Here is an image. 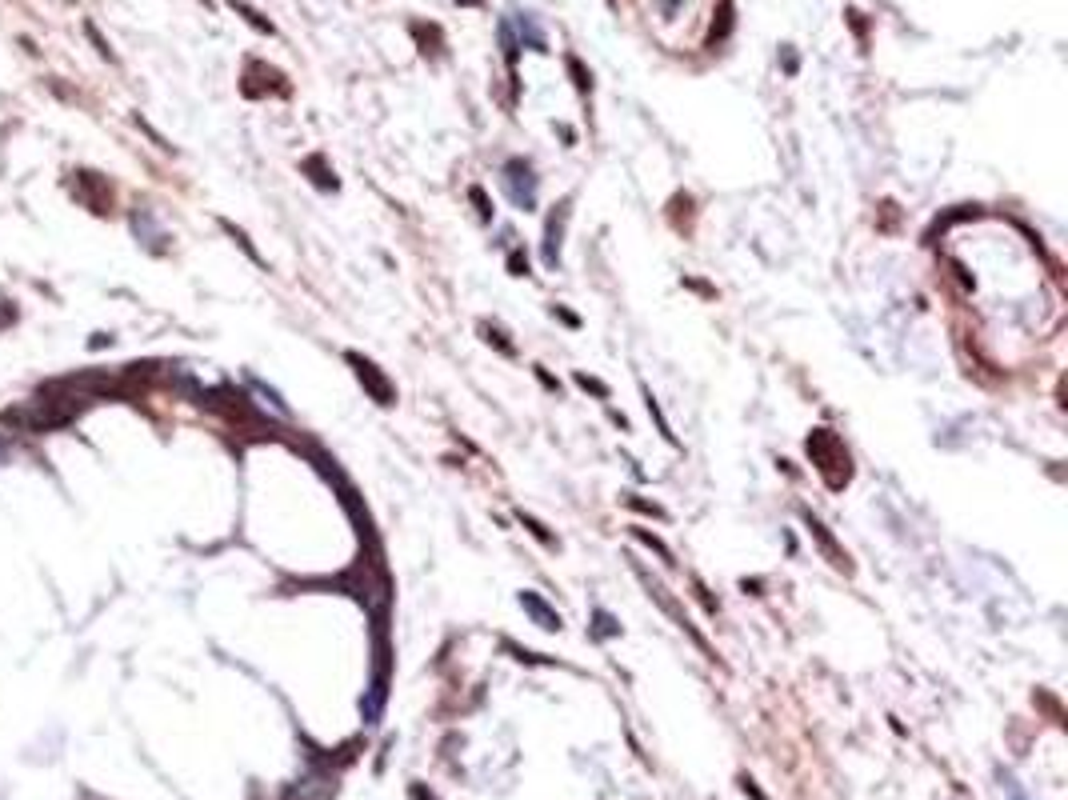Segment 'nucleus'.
I'll list each match as a JSON object with an SVG mask.
<instances>
[{"instance_id": "nucleus-3", "label": "nucleus", "mask_w": 1068, "mask_h": 800, "mask_svg": "<svg viewBox=\"0 0 1068 800\" xmlns=\"http://www.w3.org/2000/svg\"><path fill=\"white\" fill-rule=\"evenodd\" d=\"M352 360H357V369H360V380H368V384H372V389H377V397H380V404H388V397H392V392H388V384H385V380H380V377H377V372H372V364H368V360H360V357H352Z\"/></svg>"}, {"instance_id": "nucleus-1", "label": "nucleus", "mask_w": 1068, "mask_h": 800, "mask_svg": "<svg viewBox=\"0 0 1068 800\" xmlns=\"http://www.w3.org/2000/svg\"><path fill=\"white\" fill-rule=\"evenodd\" d=\"M505 185H509L512 200H517L520 208H532V200H537V180H532L529 165H520V160H512V165H509V177H505Z\"/></svg>"}, {"instance_id": "nucleus-2", "label": "nucleus", "mask_w": 1068, "mask_h": 800, "mask_svg": "<svg viewBox=\"0 0 1068 800\" xmlns=\"http://www.w3.org/2000/svg\"><path fill=\"white\" fill-rule=\"evenodd\" d=\"M520 604H525V609H529L532 616H537V624H540V629H560V616L552 613L549 604L540 601V596H532V592H520Z\"/></svg>"}]
</instances>
